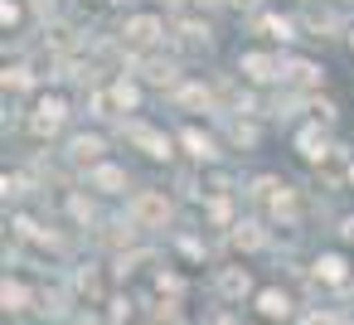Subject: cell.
I'll list each match as a JSON object with an SVG mask.
<instances>
[{
    "instance_id": "1",
    "label": "cell",
    "mask_w": 354,
    "mask_h": 325,
    "mask_svg": "<svg viewBox=\"0 0 354 325\" xmlns=\"http://www.w3.org/2000/svg\"><path fill=\"white\" fill-rule=\"evenodd\" d=\"M127 214H131V223H136V228H165L175 209H170L165 189H141V194L131 199V209H127Z\"/></svg>"
},
{
    "instance_id": "2",
    "label": "cell",
    "mask_w": 354,
    "mask_h": 325,
    "mask_svg": "<svg viewBox=\"0 0 354 325\" xmlns=\"http://www.w3.org/2000/svg\"><path fill=\"white\" fill-rule=\"evenodd\" d=\"M127 136H131L151 160H170V156H175L170 136H165V131H156V127H146V122H131V127H127Z\"/></svg>"
},
{
    "instance_id": "3",
    "label": "cell",
    "mask_w": 354,
    "mask_h": 325,
    "mask_svg": "<svg viewBox=\"0 0 354 325\" xmlns=\"http://www.w3.org/2000/svg\"><path fill=\"white\" fill-rule=\"evenodd\" d=\"M160 35H165V25H160L156 15H131V20H127V30H122V39H127L131 49H151Z\"/></svg>"
},
{
    "instance_id": "4",
    "label": "cell",
    "mask_w": 354,
    "mask_h": 325,
    "mask_svg": "<svg viewBox=\"0 0 354 325\" xmlns=\"http://www.w3.org/2000/svg\"><path fill=\"white\" fill-rule=\"evenodd\" d=\"M238 68L252 78V83H272V78H286V64L277 59V54H243L238 59Z\"/></svg>"
},
{
    "instance_id": "5",
    "label": "cell",
    "mask_w": 354,
    "mask_h": 325,
    "mask_svg": "<svg viewBox=\"0 0 354 325\" xmlns=\"http://www.w3.org/2000/svg\"><path fill=\"white\" fill-rule=\"evenodd\" d=\"M64 117H68V102H64V98H44V102L35 107L30 127H35V136H54V131L64 127Z\"/></svg>"
},
{
    "instance_id": "6",
    "label": "cell",
    "mask_w": 354,
    "mask_h": 325,
    "mask_svg": "<svg viewBox=\"0 0 354 325\" xmlns=\"http://www.w3.org/2000/svg\"><path fill=\"white\" fill-rule=\"evenodd\" d=\"M88 189H97V194H122L127 189V170L122 165H88Z\"/></svg>"
},
{
    "instance_id": "7",
    "label": "cell",
    "mask_w": 354,
    "mask_h": 325,
    "mask_svg": "<svg viewBox=\"0 0 354 325\" xmlns=\"http://www.w3.org/2000/svg\"><path fill=\"white\" fill-rule=\"evenodd\" d=\"M218 291H223L228 301H243V296L252 291V277H248V267H223V272H218Z\"/></svg>"
},
{
    "instance_id": "8",
    "label": "cell",
    "mask_w": 354,
    "mask_h": 325,
    "mask_svg": "<svg viewBox=\"0 0 354 325\" xmlns=\"http://www.w3.org/2000/svg\"><path fill=\"white\" fill-rule=\"evenodd\" d=\"M68 160L73 165H97L102 160V136H73L68 141Z\"/></svg>"
},
{
    "instance_id": "9",
    "label": "cell",
    "mask_w": 354,
    "mask_h": 325,
    "mask_svg": "<svg viewBox=\"0 0 354 325\" xmlns=\"http://www.w3.org/2000/svg\"><path fill=\"white\" fill-rule=\"evenodd\" d=\"M257 310H262L267 320H286V315H291V296H286L281 286H267V291L257 296Z\"/></svg>"
},
{
    "instance_id": "10",
    "label": "cell",
    "mask_w": 354,
    "mask_h": 325,
    "mask_svg": "<svg viewBox=\"0 0 354 325\" xmlns=\"http://www.w3.org/2000/svg\"><path fill=\"white\" fill-rule=\"evenodd\" d=\"M296 151H301L306 160H325V151H330V136H325L320 127H306V131L296 136Z\"/></svg>"
},
{
    "instance_id": "11",
    "label": "cell",
    "mask_w": 354,
    "mask_h": 325,
    "mask_svg": "<svg viewBox=\"0 0 354 325\" xmlns=\"http://www.w3.org/2000/svg\"><path fill=\"white\" fill-rule=\"evenodd\" d=\"M180 141L189 146V156H194V160H214V156H218L214 136H204V131H194V127H189V131H180Z\"/></svg>"
},
{
    "instance_id": "12",
    "label": "cell",
    "mask_w": 354,
    "mask_h": 325,
    "mask_svg": "<svg viewBox=\"0 0 354 325\" xmlns=\"http://www.w3.org/2000/svg\"><path fill=\"white\" fill-rule=\"evenodd\" d=\"M0 301H6V310H25V306H30V286L6 277V286H0Z\"/></svg>"
},
{
    "instance_id": "13",
    "label": "cell",
    "mask_w": 354,
    "mask_h": 325,
    "mask_svg": "<svg viewBox=\"0 0 354 325\" xmlns=\"http://www.w3.org/2000/svg\"><path fill=\"white\" fill-rule=\"evenodd\" d=\"M315 277H320V281H344V257H339V252H325V257L315 262Z\"/></svg>"
},
{
    "instance_id": "14",
    "label": "cell",
    "mask_w": 354,
    "mask_h": 325,
    "mask_svg": "<svg viewBox=\"0 0 354 325\" xmlns=\"http://www.w3.org/2000/svg\"><path fill=\"white\" fill-rule=\"evenodd\" d=\"M233 243L238 248H262V228L257 223H233Z\"/></svg>"
},
{
    "instance_id": "15",
    "label": "cell",
    "mask_w": 354,
    "mask_h": 325,
    "mask_svg": "<svg viewBox=\"0 0 354 325\" xmlns=\"http://www.w3.org/2000/svg\"><path fill=\"white\" fill-rule=\"evenodd\" d=\"M262 30L272 39H291V20H281V15H262Z\"/></svg>"
},
{
    "instance_id": "16",
    "label": "cell",
    "mask_w": 354,
    "mask_h": 325,
    "mask_svg": "<svg viewBox=\"0 0 354 325\" xmlns=\"http://www.w3.org/2000/svg\"><path fill=\"white\" fill-rule=\"evenodd\" d=\"M25 20V10H20V0H6V6H0V25H6V30H15Z\"/></svg>"
},
{
    "instance_id": "17",
    "label": "cell",
    "mask_w": 354,
    "mask_h": 325,
    "mask_svg": "<svg viewBox=\"0 0 354 325\" xmlns=\"http://www.w3.org/2000/svg\"><path fill=\"white\" fill-rule=\"evenodd\" d=\"M6 88H15V93H20V88H30V68H25V64L6 68Z\"/></svg>"
},
{
    "instance_id": "18",
    "label": "cell",
    "mask_w": 354,
    "mask_h": 325,
    "mask_svg": "<svg viewBox=\"0 0 354 325\" xmlns=\"http://www.w3.org/2000/svg\"><path fill=\"white\" fill-rule=\"evenodd\" d=\"M180 102H185V107H199V102L209 107V93H204V88H185V93H180Z\"/></svg>"
},
{
    "instance_id": "19",
    "label": "cell",
    "mask_w": 354,
    "mask_h": 325,
    "mask_svg": "<svg viewBox=\"0 0 354 325\" xmlns=\"http://www.w3.org/2000/svg\"><path fill=\"white\" fill-rule=\"evenodd\" d=\"M306 325H344V320H339V315H320V310H315V315H306Z\"/></svg>"
},
{
    "instance_id": "20",
    "label": "cell",
    "mask_w": 354,
    "mask_h": 325,
    "mask_svg": "<svg viewBox=\"0 0 354 325\" xmlns=\"http://www.w3.org/2000/svg\"><path fill=\"white\" fill-rule=\"evenodd\" d=\"M199 6H214V0H199Z\"/></svg>"
},
{
    "instance_id": "21",
    "label": "cell",
    "mask_w": 354,
    "mask_h": 325,
    "mask_svg": "<svg viewBox=\"0 0 354 325\" xmlns=\"http://www.w3.org/2000/svg\"><path fill=\"white\" fill-rule=\"evenodd\" d=\"M349 44H354V30H349Z\"/></svg>"
},
{
    "instance_id": "22",
    "label": "cell",
    "mask_w": 354,
    "mask_h": 325,
    "mask_svg": "<svg viewBox=\"0 0 354 325\" xmlns=\"http://www.w3.org/2000/svg\"><path fill=\"white\" fill-rule=\"evenodd\" d=\"M349 175H354V170H349Z\"/></svg>"
}]
</instances>
